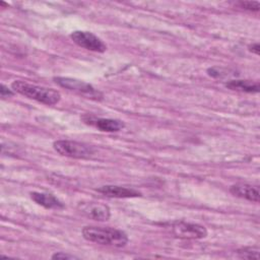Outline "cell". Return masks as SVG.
Returning a JSON list of instances; mask_svg holds the SVG:
<instances>
[{
    "label": "cell",
    "mask_w": 260,
    "mask_h": 260,
    "mask_svg": "<svg viewBox=\"0 0 260 260\" xmlns=\"http://www.w3.org/2000/svg\"><path fill=\"white\" fill-rule=\"evenodd\" d=\"M52 259H77V257L74 255L63 253V252H58L52 255Z\"/></svg>",
    "instance_id": "cell-15"
},
{
    "label": "cell",
    "mask_w": 260,
    "mask_h": 260,
    "mask_svg": "<svg viewBox=\"0 0 260 260\" xmlns=\"http://www.w3.org/2000/svg\"><path fill=\"white\" fill-rule=\"evenodd\" d=\"M172 231L176 237L181 239L198 240L207 236V230L205 226L193 222L175 221L172 223Z\"/></svg>",
    "instance_id": "cell-5"
},
{
    "label": "cell",
    "mask_w": 260,
    "mask_h": 260,
    "mask_svg": "<svg viewBox=\"0 0 260 260\" xmlns=\"http://www.w3.org/2000/svg\"><path fill=\"white\" fill-rule=\"evenodd\" d=\"M259 252L258 247H243L237 250L238 256L244 259H259Z\"/></svg>",
    "instance_id": "cell-13"
},
{
    "label": "cell",
    "mask_w": 260,
    "mask_h": 260,
    "mask_svg": "<svg viewBox=\"0 0 260 260\" xmlns=\"http://www.w3.org/2000/svg\"><path fill=\"white\" fill-rule=\"evenodd\" d=\"M78 209L87 217L99 221L108 220L111 215L109 206L100 202H80L78 205Z\"/></svg>",
    "instance_id": "cell-7"
},
{
    "label": "cell",
    "mask_w": 260,
    "mask_h": 260,
    "mask_svg": "<svg viewBox=\"0 0 260 260\" xmlns=\"http://www.w3.org/2000/svg\"><path fill=\"white\" fill-rule=\"evenodd\" d=\"M225 87L232 90H239L244 92L255 93L259 91V82L252 80H230L225 83Z\"/></svg>",
    "instance_id": "cell-12"
},
{
    "label": "cell",
    "mask_w": 260,
    "mask_h": 260,
    "mask_svg": "<svg viewBox=\"0 0 260 260\" xmlns=\"http://www.w3.org/2000/svg\"><path fill=\"white\" fill-rule=\"evenodd\" d=\"M85 123L90 124L96 127L101 131L105 132H118L125 127L123 121L117 119H110V118H93L87 117V119L83 118Z\"/></svg>",
    "instance_id": "cell-9"
},
{
    "label": "cell",
    "mask_w": 260,
    "mask_h": 260,
    "mask_svg": "<svg viewBox=\"0 0 260 260\" xmlns=\"http://www.w3.org/2000/svg\"><path fill=\"white\" fill-rule=\"evenodd\" d=\"M230 192L240 198L252 202H259V189L258 187L252 186L247 183H237L230 188Z\"/></svg>",
    "instance_id": "cell-10"
},
{
    "label": "cell",
    "mask_w": 260,
    "mask_h": 260,
    "mask_svg": "<svg viewBox=\"0 0 260 260\" xmlns=\"http://www.w3.org/2000/svg\"><path fill=\"white\" fill-rule=\"evenodd\" d=\"M30 198L39 205L49 208V209H61L64 207V204L52 194L41 193V192H31Z\"/></svg>",
    "instance_id": "cell-11"
},
{
    "label": "cell",
    "mask_w": 260,
    "mask_h": 260,
    "mask_svg": "<svg viewBox=\"0 0 260 260\" xmlns=\"http://www.w3.org/2000/svg\"><path fill=\"white\" fill-rule=\"evenodd\" d=\"M11 88L21 95L48 106L56 105L61 100V94L59 91L23 80H14L11 83Z\"/></svg>",
    "instance_id": "cell-2"
},
{
    "label": "cell",
    "mask_w": 260,
    "mask_h": 260,
    "mask_svg": "<svg viewBox=\"0 0 260 260\" xmlns=\"http://www.w3.org/2000/svg\"><path fill=\"white\" fill-rule=\"evenodd\" d=\"M53 147L59 154L72 158H89L94 153L92 146L74 140H56L53 143Z\"/></svg>",
    "instance_id": "cell-3"
},
{
    "label": "cell",
    "mask_w": 260,
    "mask_h": 260,
    "mask_svg": "<svg viewBox=\"0 0 260 260\" xmlns=\"http://www.w3.org/2000/svg\"><path fill=\"white\" fill-rule=\"evenodd\" d=\"M54 81L61 87H64L66 89L75 91L86 99H91L94 101H102L104 98L103 92H101L99 89L94 88L91 84L78 80L75 78L70 77H54Z\"/></svg>",
    "instance_id": "cell-4"
},
{
    "label": "cell",
    "mask_w": 260,
    "mask_h": 260,
    "mask_svg": "<svg viewBox=\"0 0 260 260\" xmlns=\"http://www.w3.org/2000/svg\"><path fill=\"white\" fill-rule=\"evenodd\" d=\"M82 236L86 241L116 248H122L128 243L127 234L114 228L87 225L82 229Z\"/></svg>",
    "instance_id": "cell-1"
},
{
    "label": "cell",
    "mask_w": 260,
    "mask_h": 260,
    "mask_svg": "<svg viewBox=\"0 0 260 260\" xmlns=\"http://www.w3.org/2000/svg\"><path fill=\"white\" fill-rule=\"evenodd\" d=\"M249 50H250L252 53H254V54H256V55H259V53H260V46H259L258 43H254V44H252V45L249 46Z\"/></svg>",
    "instance_id": "cell-17"
},
{
    "label": "cell",
    "mask_w": 260,
    "mask_h": 260,
    "mask_svg": "<svg viewBox=\"0 0 260 260\" xmlns=\"http://www.w3.org/2000/svg\"><path fill=\"white\" fill-rule=\"evenodd\" d=\"M13 89H9L8 86L4 85V84H1V87H0V94L2 98H7V96H11L14 94V92L12 91Z\"/></svg>",
    "instance_id": "cell-16"
},
{
    "label": "cell",
    "mask_w": 260,
    "mask_h": 260,
    "mask_svg": "<svg viewBox=\"0 0 260 260\" xmlns=\"http://www.w3.org/2000/svg\"><path fill=\"white\" fill-rule=\"evenodd\" d=\"M242 8L250 11H258L260 4L258 1H241L238 3Z\"/></svg>",
    "instance_id": "cell-14"
},
{
    "label": "cell",
    "mask_w": 260,
    "mask_h": 260,
    "mask_svg": "<svg viewBox=\"0 0 260 260\" xmlns=\"http://www.w3.org/2000/svg\"><path fill=\"white\" fill-rule=\"evenodd\" d=\"M96 191L110 198H133L141 196V192L138 190L116 185H105L98 188Z\"/></svg>",
    "instance_id": "cell-8"
},
{
    "label": "cell",
    "mask_w": 260,
    "mask_h": 260,
    "mask_svg": "<svg viewBox=\"0 0 260 260\" xmlns=\"http://www.w3.org/2000/svg\"><path fill=\"white\" fill-rule=\"evenodd\" d=\"M70 38L77 46L88 51L103 53L107 50L106 44L90 31L75 30L70 35Z\"/></svg>",
    "instance_id": "cell-6"
}]
</instances>
